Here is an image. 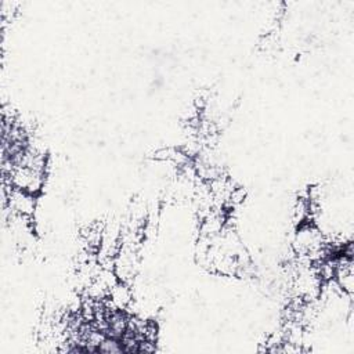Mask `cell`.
Returning a JSON list of instances; mask_svg holds the SVG:
<instances>
[{"mask_svg":"<svg viewBox=\"0 0 354 354\" xmlns=\"http://www.w3.org/2000/svg\"><path fill=\"white\" fill-rule=\"evenodd\" d=\"M133 301V292L129 286V283L118 281L108 293V297L105 299V304L109 308L115 310H127Z\"/></svg>","mask_w":354,"mask_h":354,"instance_id":"obj_1","label":"cell"}]
</instances>
